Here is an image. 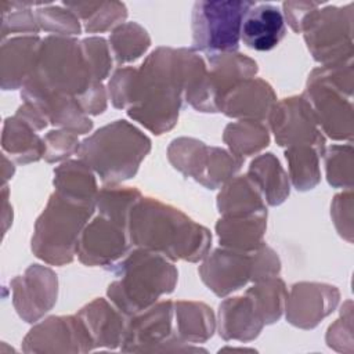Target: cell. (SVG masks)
Returning a JSON list of instances; mask_svg holds the SVG:
<instances>
[{
  "mask_svg": "<svg viewBox=\"0 0 354 354\" xmlns=\"http://www.w3.org/2000/svg\"><path fill=\"white\" fill-rule=\"evenodd\" d=\"M108 270L118 278L108 285L106 297L127 318L171 293L178 279L174 261L142 248H131Z\"/></svg>",
  "mask_w": 354,
  "mask_h": 354,
  "instance_id": "cell-3",
  "label": "cell"
},
{
  "mask_svg": "<svg viewBox=\"0 0 354 354\" xmlns=\"http://www.w3.org/2000/svg\"><path fill=\"white\" fill-rule=\"evenodd\" d=\"M32 3L3 1L1 3V37L10 33L37 35L40 28L36 21L35 11H32Z\"/></svg>",
  "mask_w": 354,
  "mask_h": 354,
  "instance_id": "cell-39",
  "label": "cell"
},
{
  "mask_svg": "<svg viewBox=\"0 0 354 354\" xmlns=\"http://www.w3.org/2000/svg\"><path fill=\"white\" fill-rule=\"evenodd\" d=\"M217 326L218 335L225 342L238 340L245 343L254 340L260 335L264 322L252 300L243 295L224 299L220 303Z\"/></svg>",
  "mask_w": 354,
  "mask_h": 354,
  "instance_id": "cell-23",
  "label": "cell"
},
{
  "mask_svg": "<svg viewBox=\"0 0 354 354\" xmlns=\"http://www.w3.org/2000/svg\"><path fill=\"white\" fill-rule=\"evenodd\" d=\"M14 171H15V167L12 165V160L7 158L6 153H3V185H6V183L12 178L14 176Z\"/></svg>",
  "mask_w": 354,
  "mask_h": 354,
  "instance_id": "cell-49",
  "label": "cell"
},
{
  "mask_svg": "<svg viewBox=\"0 0 354 354\" xmlns=\"http://www.w3.org/2000/svg\"><path fill=\"white\" fill-rule=\"evenodd\" d=\"M214 228L220 246L250 253L264 243L267 214L221 217Z\"/></svg>",
  "mask_w": 354,
  "mask_h": 354,
  "instance_id": "cell-26",
  "label": "cell"
},
{
  "mask_svg": "<svg viewBox=\"0 0 354 354\" xmlns=\"http://www.w3.org/2000/svg\"><path fill=\"white\" fill-rule=\"evenodd\" d=\"M216 203L221 217L267 214L263 194L248 174L235 176L228 180L220 188Z\"/></svg>",
  "mask_w": 354,
  "mask_h": 354,
  "instance_id": "cell-24",
  "label": "cell"
},
{
  "mask_svg": "<svg viewBox=\"0 0 354 354\" xmlns=\"http://www.w3.org/2000/svg\"><path fill=\"white\" fill-rule=\"evenodd\" d=\"M330 217L337 234L347 242H353V189H346L333 196Z\"/></svg>",
  "mask_w": 354,
  "mask_h": 354,
  "instance_id": "cell-44",
  "label": "cell"
},
{
  "mask_svg": "<svg viewBox=\"0 0 354 354\" xmlns=\"http://www.w3.org/2000/svg\"><path fill=\"white\" fill-rule=\"evenodd\" d=\"M136 73L137 68L134 66H120L111 76L106 91L115 108L127 109L130 106Z\"/></svg>",
  "mask_w": 354,
  "mask_h": 354,
  "instance_id": "cell-43",
  "label": "cell"
},
{
  "mask_svg": "<svg viewBox=\"0 0 354 354\" xmlns=\"http://www.w3.org/2000/svg\"><path fill=\"white\" fill-rule=\"evenodd\" d=\"M43 140L46 147L43 158L47 163L68 160L71 155L77 153L82 142L79 141L77 134L62 129L50 130Z\"/></svg>",
  "mask_w": 354,
  "mask_h": 354,
  "instance_id": "cell-42",
  "label": "cell"
},
{
  "mask_svg": "<svg viewBox=\"0 0 354 354\" xmlns=\"http://www.w3.org/2000/svg\"><path fill=\"white\" fill-rule=\"evenodd\" d=\"M321 156L322 155L311 145H296L286 148L285 158L289 169L288 176L293 188L306 192L319 184Z\"/></svg>",
  "mask_w": 354,
  "mask_h": 354,
  "instance_id": "cell-34",
  "label": "cell"
},
{
  "mask_svg": "<svg viewBox=\"0 0 354 354\" xmlns=\"http://www.w3.org/2000/svg\"><path fill=\"white\" fill-rule=\"evenodd\" d=\"M24 102L33 105L53 126L72 131L75 134H87L93 129V122L83 112L73 97L48 93L30 82L21 88Z\"/></svg>",
  "mask_w": 354,
  "mask_h": 354,
  "instance_id": "cell-17",
  "label": "cell"
},
{
  "mask_svg": "<svg viewBox=\"0 0 354 354\" xmlns=\"http://www.w3.org/2000/svg\"><path fill=\"white\" fill-rule=\"evenodd\" d=\"M94 210L93 206L75 203L54 191L33 227V254L50 266L72 263L80 234Z\"/></svg>",
  "mask_w": 354,
  "mask_h": 354,
  "instance_id": "cell-6",
  "label": "cell"
},
{
  "mask_svg": "<svg viewBox=\"0 0 354 354\" xmlns=\"http://www.w3.org/2000/svg\"><path fill=\"white\" fill-rule=\"evenodd\" d=\"M281 272V260L274 249L263 243L252 252V281L257 282L264 278L278 277Z\"/></svg>",
  "mask_w": 354,
  "mask_h": 354,
  "instance_id": "cell-45",
  "label": "cell"
},
{
  "mask_svg": "<svg viewBox=\"0 0 354 354\" xmlns=\"http://www.w3.org/2000/svg\"><path fill=\"white\" fill-rule=\"evenodd\" d=\"M36 21L40 30L51 33V36L73 37L82 32L80 19L64 4L40 3L35 10Z\"/></svg>",
  "mask_w": 354,
  "mask_h": 354,
  "instance_id": "cell-38",
  "label": "cell"
},
{
  "mask_svg": "<svg viewBox=\"0 0 354 354\" xmlns=\"http://www.w3.org/2000/svg\"><path fill=\"white\" fill-rule=\"evenodd\" d=\"M185 90V47H158L137 68L127 115L160 136L178 120Z\"/></svg>",
  "mask_w": 354,
  "mask_h": 354,
  "instance_id": "cell-1",
  "label": "cell"
},
{
  "mask_svg": "<svg viewBox=\"0 0 354 354\" xmlns=\"http://www.w3.org/2000/svg\"><path fill=\"white\" fill-rule=\"evenodd\" d=\"M256 4L249 0H199L192 7V50L214 55L239 47L242 22Z\"/></svg>",
  "mask_w": 354,
  "mask_h": 354,
  "instance_id": "cell-8",
  "label": "cell"
},
{
  "mask_svg": "<svg viewBox=\"0 0 354 354\" xmlns=\"http://www.w3.org/2000/svg\"><path fill=\"white\" fill-rule=\"evenodd\" d=\"M54 191L75 203L95 207V173L80 159H68L54 169Z\"/></svg>",
  "mask_w": 354,
  "mask_h": 354,
  "instance_id": "cell-25",
  "label": "cell"
},
{
  "mask_svg": "<svg viewBox=\"0 0 354 354\" xmlns=\"http://www.w3.org/2000/svg\"><path fill=\"white\" fill-rule=\"evenodd\" d=\"M220 351H254L252 348H245V347H239V348H234V347H225V348H221Z\"/></svg>",
  "mask_w": 354,
  "mask_h": 354,
  "instance_id": "cell-50",
  "label": "cell"
},
{
  "mask_svg": "<svg viewBox=\"0 0 354 354\" xmlns=\"http://www.w3.org/2000/svg\"><path fill=\"white\" fill-rule=\"evenodd\" d=\"M340 301V292L336 286L324 282H296L288 292L285 313L286 321L300 329H313Z\"/></svg>",
  "mask_w": 354,
  "mask_h": 354,
  "instance_id": "cell-15",
  "label": "cell"
},
{
  "mask_svg": "<svg viewBox=\"0 0 354 354\" xmlns=\"http://www.w3.org/2000/svg\"><path fill=\"white\" fill-rule=\"evenodd\" d=\"M277 94L272 86L261 77H250L236 84L223 100L220 112L232 119L267 120Z\"/></svg>",
  "mask_w": 354,
  "mask_h": 354,
  "instance_id": "cell-18",
  "label": "cell"
},
{
  "mask_svg": "<svg viewBox=\"0 0 354 354\" xmlns=\"http://www.w3.org/2000/svg\"><path fill=\"white\" fill-rule=\"evenodd\" d=\"M80 47L94 80L102 82L106 79L112 69L113 59L109 43L101 36H90L80 40Z\"/></svg>",
  "mask_w": 354,
  "mask_h": 354,
  "instance_id": "cell-40",
  "label": "cell"
},
{
  "mask_svg": "<svg viewBox=\"0 0 354 354\" xmlns=\"http://www.w3.org/2000/svg\"><path fill=\"white\" fill-rule=\"evenodd\" d=\"M318 6L319 3L314 1H285L282 4V15L285 24L288 22V25L295 33H300L304 18Z\"/></svg>",
  "mask_w": 354,
  "mask_h": 354,
  "instance_id": "cell-46",
  "label": "cell"
},
{
  "mask_svg": "<svg viewBox=\"0 0 354 354\" xmlns=\"http://www.w3.org/2000/svg\"><path fill=\"white\" fill-rule=\"evenodd\" d=\"M109 48L113 61L124 65L137 61L151 46L148 32L137 22H124L111 32Z\"/></svg>",
  "mask_w": 354,
  "mask_h": 354,
  "instance_id": "cell-35",
  "label": "cell"
},
{
  "mask_svg": "<svg viewBox=\"0 0 354 354\" xmlns=\"http://www.w3.org/2000/svg\"><path fill=\"white\" fill-rule=\"evenodd\" d=\"M12 306L28 324L37 322L47 314L58 297V277L47 266L30 264L24 274L10 281Z\"/></svg>",
  "mask_w": 354,
  "mask_h": 354,
  "instance_id": "cell-14",
  "label": "cell"
},
{
  "mask_svg": "<svg viewBox=\"0 0 354 354\" xmlns=\"http://www.w3.org/2000/svg\"><path fill=\"white\" fill-rule=\"evenodd\" d=\"M245 295L252 300L264 325L274 324L282 317L288 289L279 277H270L253 282V286L248 288Z\"/></svg>",
  "mask_w": 354,
  "mask_h": 354,
  "instance_id": "cell-33",
  "label": "cell"
},
{
  "mask_svg": "<svg viewBox=\"0 0 354 354\" xmlns=\"http://www.w3.org/2000/svg\"><path fill=\"white\" fill-rule=\"evenodd\" d=\"M127 232L133 248L156 252L171 261H202L212 245L206 227L151 196H142L133 207Z\"/></svg>",
  "mask_w": 354,
  "mask_h": 354,
  "instance_id": "cell-2",
  "label": "cell"
},
{
  "mask_svg": "<svg viewBox=\"0 0 354 354\" xmlns=\"http://www.w3.org/2000/svg\"><path fill=\"white\" fill-rule=\"evenodd\" d=\"M76 314L88 332L94 348H116L122 346L129 318L108 299L97 297L82 307Z\"/></svg>",
  "mask_w": 354,
  "mask_h": 354,
  "instance_id": "cell-21",
  "label": "cell"
},
{
  "mask_svg": "<svg viewBox=\"0 0 354 354\" xmlns=\"http://www.w3.org/2000/svg\"><path fill=\"white\" fill-rule=\"evenodd\" d=\"M1 148L12 162L28 165L44 156V140L24 119L14 115L4 120L1 133Z\"/></svg>",
  "mask_w": 354,
  "mask_h": 354,
  "instance_id": "cell-27",
  "label": "cell"
},
{
  "mask_svg": "<svg viewBox=\"0 0 354 354\" xmlns=\"http://www.w3.org/2000/svg\"><path fill=\"white\" fill-rule=\"evenodd\" d=\"M174 333L184 343H205L216 330V317L213 310L194 300L173 301Z\"/></svg>",
  "mask_w": 354,
  "mask_h": 354,
  "instance_id": "cell-28",
  "label": "cell"
},
{
  "mask_svg": "<svg viewBox=\"0 0 354 354\" xmlns=\"http://www.w3.org/2000/svg\"><path fill=\"white\" fill-rule=\"evenodd\" d=\"M151 151V140L124 119L113 120L80 142L77 156L105 185L133 178Z\"/></svg>",
  "mask_w": 354,
  "mask_h": 354,
  "instance_id": "cell-4",
  "label": "cell"
},
{
  "mask_svg": "<svg viewBox=\"0 0 354 354\" xmlns=\"http://www.w3.org/2000/svg\"><path fill=\"white\" fill-rule=\"evenodd\" d=\"M62 4L82 21L87 33L113 30L127 18V8L122 1H66Z\"/></svg>",
  "mask_w": 354,
  "mask_h": 354,
  "instance_id": "cell-30",
  "label": "cell"
},
{
  "mask_svg": "<svg viewBox=\"0 0 354 354\" xmlns=\"http://www.w3.org/2000/svg\"><path fill=\"white\" fill-rule=\"evenodd\" d=\"M257 71V62L238 51L207 55V86L214 111L220 112L224 97Z\"/></svg>",
  "mask_w": 354,
  "mask_h": 354,
  "instance_id": "cell-19",
  "label": "cell"
},
{
  "mask_svg": "<svg viewBox=\"0 0 354 354\" xmlns=\"http://www.w3.org/2000/svg\"><path fill=\"white\" fill-rule=\"evenodd\" d=\"M15 115L19 116L21 119H24V120H25L28 124H30L36 131L43 130V129L48 124L47 119H46L33 105H30V104H28V102H24V104L17 109Z\"/></svg>",
  "mask_w": 354,
  "mask_h": 354,
  "instance_id": "cell-47",
  "label": "cell"
},
{
  "mask_svg": "<svg viewBox=\"0 0 354 354\" xmlns=\"http://www.w3.org/2000/svg\"><path fill=\"white\" fill-rule=\"evenodd\" d=\"M353 58L311 71L303 95L310 102L324 136L351 142L354 133Z\"/></svg>",
  "mask_w": 354,
  "mask_h": 354,
  "instance_id": "cell-5",
  "label": "cell"
},
{
  "mask_svg": "<svg viewBox=\"0 0 354 354\" xmlns=\"http://www.w3.org/2000/svg\"><path fill=\"white\" fill-rule=\"evenodd\" d=\"M127 228L101 214L90 220L77 242V259L88 267L109 268L131 249Z\"/></svg>",
  "mask_w": 354,
  "mask_h": 354,
  "instance_id": "cell-12",
  "label": "cell"
},
{
  "mask_svg": "<svg viewBox=\"0 0 354 354\" xmlns=\"http://www.w3.org/2000/svg\"><path fill=\"white\" fill-rule=\"evenodd\" d=\"M260 188L267 205L278 206L286 201L290 194V180L278 158L266 152L256 156L246 173Z\"/></svg>",
  "mask_w": 354,
  "mask_h": 354,
  "instance_id": "cell-29",
  "label": "cell"
},
{
  "mask_svg": "<svg viewBox=\"0 0 354 354\" xmlns=\"http://www.w3.org/2000/svg\"><path fill=\"white\" fill-rule=\"evenodd\" d=\"M212 147L192 137L174 138L167 147L170 165L183 176L202 183L210 162Z\"/></svg>",
  "mask_w": 354,
  "mask_h": 354,
  "instance_id": "cell-31",
  "label": "cell"
},
{
  "mask_svg": "<svg viewBox=\"0 0 354 354\" xmlns=\"http://www.w3.org/2000/svg\"><path fill=\"white\" fill-rule=\"evenodd\" d=\"M94 350L82 319L75 315H53L37 322L24 337L25 353H88Z\"/></svg>",
  "mask_w": 354,
  "mask_h": 354,
  "instance_id": "cell-13",
  "label": "cell"
},
{
  "mask_svg": "<svg viewBox=\"0 0 354 354\" xmlns=\"http://www.w3.org/2000/svg\"><path fill=\"white\" fill-rule=\"evenodd\" d=\"M285 33L282 11L270 3H256L243 18L241 39L252 50L270 51L281 43Z\"/></svg>",
  "mask_w": 354,
  "mask_h": 354,
  "instance_id": "cell-22",
  "label": "cell"
},
{
  "mask_svg": "<svg viewBox=\"0 0 354 354\" xmlns=\"http://www.w3.org/2000/svg\"><path fill=\"white\" fill-rule=\"evenodd\" d=\"M1 199H3V205H1V209H3V214H1L3 235H6L7 228L12 224V206L8 202V188H7V185H3V188H1Z\"/></svg>",
  "mask_w": 354,
  "mask_h": 354,
  "instance_id": "cell-48",
  "label": "cell"
},
{
  "mask_svg": "<svg viewBox=\"0 0 354 354\" xmlns=\"http://www.w3.org/2000/svg\"><path fill=\"white\" fill-rule=\"evenodd\" d=\"M325 173L329 185L333 188H353L354 149L351 142L333 144L324 152Z\"/></svg>",
  "mask_w": 354,
  "mask_h": 354,
  "instance_id": "cell-37",
  "label": "cell"
},
{
  "mask_svg": "<svg viewBox=\"0 0 354 354\" xmlns=\"http://www.w3.org/2000/svg\"><path fill=\"white\" fill-rule=\"evenodd\" d=\"M28 82L48 93L75 100L98 83L86 64L80 41L75 37L51 35L41 40L37 64Z\"/></svg>",
  "mask_w": 354,
  "mask_h": 354,
  "instance_id": "cell-7",
  "label": "cell"
},
{
  "mask_svg": "<svg viewBox=\"0 0 354 354\" xmlns=\"http://www.w3.org/2000/svg\"><path fill=\"white\" fill-rule=\"evenodd\" d=\"M41 40L37 35H22L3 40L0 77L3 90L22 88L35 72Z\"/></svg>",
  "mask_w": 354,
  "mask_h": 354,
  "instance_id": "cell-20",
  "label": "cell"
},
{
  "mask_svg": "<svg viewBox=\"0 0 354 354\" xmlns=\"http://www.w3.org/2000/svg\"><path fill=\"white\" fill-rule=\"evenodd\" d=\"M328 347L333 348L339 353L354 351V340H353V303L351 300L344 301L342 306L340 317L329 325L325 336Z\"/></svg>",
  "mask_w": 354,
  "mask_h": 354,
  "instance_id": "cell-41",
  "label": "cell"
},
{
  "mask_svg": "<svg viewBox=\"0 0 354 354\" xmlns=\"http://www.w3.org/2000/svg\"><path fill=\"white\" fill-rule=\"evenodd\" d=\"M124 353H165V351H205L191 343L181 342L174 333V308L171 300L156 301L127 321Z\"/></svg>",
  "mask_w": 354,
  "mask_h": 354,
  "instance_id": "cell-10",
  "label": "cell"
},
{
  "mask_svg": "<svg viewBox=\"0 0 354 354\" xmlns=\"http://www.w3.org/2000/svg\"><path fill=\"white\" fill-rule=\"evenodd\" d=\"M300 33L321 65L353 58V3L343 7L319 4L304 18Z\"/></svg>",
  "mask_w": 354,
  "mask_h": 354,
  "instance_id": "cell-9",
  "label": "cell"
},
{
  "mask_svg": "<svg viewBox=\"0 0 354 354\" xmlns=\"http://www.w3.org/2000/svg\"><path fill=\"white\" fill-rule=\"evenodd\" d=\"M141 198L142 194L134 187H123L120 184L104 185L98 189L95 210H98V214L127 228L130 213Z\"/></svg>",
  "mask_w": 354,
  "mask_h": 354,
  "instance_id": "cell-36",
  "label": "cell"
},
{
  "mask_svg": "<svg viewBox=\"0 0 354 354\" xmlns=\"http://www.w3.org/2000/svg\"><path fill=\"white\" fill-rule=\"evenodd\" d=\"M223 141L230 152L245 159L261 152L270 144V129L264 122L241 119L225 126Z\"/></svg>",
  "mask_w": 354,
  "mask_h": 354,
  "instance_id": "cell-32",
  "label": "cell"
},
{
  "mask_svg": "<svg viewBox=\"0 0 354 354\" xmlns=\"http://www.w3.org/2000/svg\"><path fill=\"white\" fill-rule=\"evenodd\" d=\"M198 272L216 296L225 297L252 281V252L220 246L202 259Z\"/></svg>",
  "mask_w": 354,
  "mask_h": 354,
  "instance_id": "cell-16",
  "label": "cell"
},
{
  "mask_svg": "<svg viewBox=\"0 0 354 354\" xmlns=\"http://www.w3.org/2000/svg\"><path fill=\"white\" fill-rule=\"evenodd\" d=\"M267 123L279 147L311 145L324 155L326 138L318 126L310 102L303 94L277 101L267 118Z\"/></svg>",
  "mask_w": 354,
  "mask_h": 354,
  "instance_id": "cell-11",
  "label": "cell"
}]
</instances>
